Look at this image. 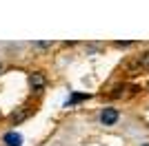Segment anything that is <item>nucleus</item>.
Masks as SVG:
<instances>
[{
    "mask_svg": "<svg viewBox=\"0 0 149 146\" xmlns=\"http://www.w3.org/2000/svg\"><path fill=\"white\" fill-rule=\"evenodd\" d=\"M100 122H102L105 126L116 124V122H118V111H116V109H102V113H100Z\"/></svg>",
    "mask_w": 149,
    "mask_h": 146,
    "instance_id": "nucleus-1",
    "label": "nucleus"
},
{
    "mask_svg": "<svg viewBox=\"0 0 149 146\" xmlns=\"http://www.w3.org/2000/svg\"><path fill=\"white\" fill-rule=\"evenodd\" d=\"M42 82H45L42 75H33V78H31V84L36 86V89H40V86H42Z\"/></svg>",
    "mask_w": 149,
    "mask_h": 146,
    "instance_id": "nucleus-4",
    "label": "nucleus"
},
{
    "mask_svg": "<svg viewBox=\"0 0 149 146\" xmlns=\"http://www.w3.org/2000/svg\"><path fill=\"white\" fill-rule=\"evenodd\" d=\"M143 146H149V144H143Z\"/></svg>",
    "mask_w": 149,
    "mask_h": 146,
    "instance_id": "nucleus-8",
    "label": "nucleus"
},
{
    "mask_svg": "<svg viewBox=\"0 0 149 146\" xmlns=\"http://www.w3.org/2000/svg\"><path fill=\"white\" fill-rule=\"evenodd\" d=\"M38 47H40V49H47V47H51V42H38Z\"/></svg>",
    "mask_w": 149,
    "mask_h": 146,
    "instance_id": "nucleus-7",
    "label": "nucleus"
},
{
    "mask_svg": "<svg viewBox=\"0 0 149 146\" xmlns=\"http://www.w3.org/2000/svg\"><path fill=\"white\" fill-rule=\"evenodd\" d=\"M116 47L123 49V47H131V42H116Z\"/></svg>",
    "mask_w": 149,
    "mask_h": 146,
    "instance_id": "nucleus-6",
    "label": "nucleus"
},
{
    "mask_svg": "<svg viewBox=\"0 0 149 146\" xmlns=\"http://www.w3.org/2000/svg\"><path fill=\"white\" fill-rule=\"evenodd\" d=\"M80 100H87V93H74V95H71V100H69V102L74 104V102H80Z\"/></svg>",
    "mask_w": 149,
    "mask_h": 146,
    "instance_id": "nucleus-3",
    "label": "nucleus"
},
{
    "mask_svg": "<svg viewBox=\"0 0 149 146\" xmlns=\"http://www.w3.org/2000/svg\"><path fill=\"white\" fill-rule=\"evenodd\" d=\"M140 67H145V69H149V51L143 55V60H140Z\"/></svg>",
    "mask_w": 149,
    "mask_h": 146,
    "instance_id": "nucleus-5",
    "label": "nucleus"
},
{
    "mask_svg": "<svg viewBox=\"0 0 149 146\" xmlns=\"http://www.w3.org/2000/svg\"><path fill=\"white\" fill-rule=\"evenodd\" d=\"M5 144H7V146H22V135L16 133V131L7 133V135H5Z\"/></svg>",
    "mask_w": 149,
    "mask_h": 146,
    "instance_id": "nucleus-2",
    "label": "nucleus"
}]
</instances>
